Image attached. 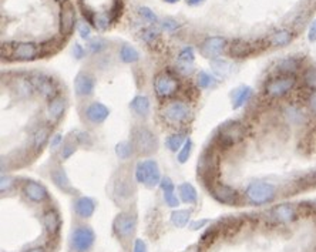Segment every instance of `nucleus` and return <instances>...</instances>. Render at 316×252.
I'll return each instance as SVG.
<instances>
[{
  "label": "nucleus",
  "mask_w": 316,
  "mask_h": 252,
  "mask_svg": "<svg viewBox=\"0 0 316 252\" xmlns=\"http://www.w3.org/2000/svg\"><path fill=\"white\" fill-rule=\"evenodd\" d=\"M131 144L140 155H150L157 151L158 141L155 134L146 126H135L131 130Z\"/></svg>",
  "instance_id": "f257e3e1"
},
{
  "label": "nucleus",
  "mask_w": 316,
  "mask_h": 252,
  "mask_svg": "<svg viewBox=\"0 0 316 252\" xmlns=\"http://www.w3.org/2000/svg\"><path fill=\"white\" fill-rule=\"evenodd\" d=\"M135 180L148 188H154L161 183V171L155 160H143L135 167Z\"/></svg>",
  "instance_id": "f03ea898"
},
{
  "label": "nucleus",
  "mask_w": 316,
  "mask_h": 252,
  "mask_svg": "<svg viewBox=\"0 0 316 252\" xmlns=\"http://www.w3.org/2000/svg\"><path fill=\"white\" fill-rule=\"evenodd\" d=\"M135 228H137V217L135 214L130 211L120 212L113 221V231L117 235L118 239H123V241L130 239L134 235Z\"/></svg>",
  "instance_id": "7ed1b4c3"
},
{
  "label": "nucleus",
  "mask_w": 316,
  "mask_h": 252,
  "mask_svg": "<svg viewBox=\"0 0 316 252\" xmlns=\"http://www.w3.org/2000/svg\"><path fill=\"white\" fill-rule=\"evenodd\" d=\"M218 168H219V161H218V155L212 151H205L201 157V160L198 161V177L208 184L211 187L212 184H215V177L218 174Z\"/></svg>",
  "instance_id": "20e7f679"
},
{
  "label": "nucleus",
  "mask_w": 316,
  "mask_h": 252,
  "mask_svg": "<svg viewBox=\"0 0 316 252\" xmlns=\"http://www.w3.org/2000/svg\"><path fill=\"white\" fill-rule=\"evenodd\" d=\"M275 194H276V189L269 183H252L251 185H248V188L245 191L248 201L255 205L271 202L275 198Z\"/></svg>",
  "instance_id": "39448f33"
},
{
  "label": "nucleus",
  "mask_w": 316,
  "mask_h": 252,
  "mask_svg": "<svg viewBox=\"0 0 316 252\" xmlns=\"http://www.w3.org/2000/svg\"><path fill=\"white\" fill-rule=\"evenodd\" d=\"M10 51L6 54L7 59L10 60H17V62H30L34 60L36 57L40 56V47L36 43L32 42H20L7 44Z\"/></svg>",
  "instance_id": "423d86ee"
},
{
  "label": "nucleus",
  "mask_w": 316,
  "mask_h": 252,
  "mask_svg": "<svg viewBox=\"0 0 316 252\" xmlns=\"http://www.w3.org/2000/svg\"><path fill=\"white\" fill-rule=\"evenodd\" d=\"M94 242H96V234L87 225L77 227L70 238V245L74 252H88L93 248Z\"/></svg>",
  "instance_id": "0eeeda50"
},
{
  "label": "nucleus",
  "mask_w": 316,
  "mask_h": 252,
  "mask_svg": "<svg viewBox=\"0 0 316 252\" xmlns=\"http://www.w3.org/2000/svg\"><path fill=\"white\" fill-rule=\"evenodd\" d=\"M244 138V127L236 121L224 123L218 128L216 141L221 147H231Z\"/></svg>",
  "instance_id": "6e6552de"
},
{
  "label": "nucleus",
  "mask_w": 316,
  "mask_h": 252,
  "mask_svg": "<svg viewBox=\"0 0 316 252\" xmlns=\"http://www.w3.org/2000/svg\"><path fill=\"white\" fill-rule=\"evenodd\" d=\"M296 84V79L294 74H283L279 76L276 79L269 80L268 83L265 84V93L269 97H283L285 94H288Z\"/></svg>",
  "instance_id": "1a4fd4ad"
},
{
  "label": "nucleus",
  "mask_w": 316,
  "mask_h": 252,
  "mask_svg": "<svg viewBox=\"0 0 316 252\" xmlns=\"http://www.w3.org/2000/svg\"><path fill=\"white\" fill-rule=\"evenodd\" d=\"M32 83L34 85L36 91L42 94V97L51 100L53 97L59 96V90H57V84L53 80V77L43 74V73H36L30 77Z\"/></svg>",
  "instance_id": "9d476101"
},
{
  "label": "nucleus",
  "mask_w": 316,
  "mask_h": 252,
  "mask_svg": "<svg viewBox=\"0 0 316 252\" xmlns=\"http://www.w3.org/2000/svg\"><path fill=\"white\" fill-rule=\"evenodd\" d=\"M154 88L158 97H171L177 93L178 90V80L169 74L168 71H163L160 74H157L155 80H154Z\"/></svg>",
  "instance_id": "9b49d317"
},
{
  "label": "nucleus",
  "mask_w": 316,
  "mask_h": 252,
  "mask_svg": "<svg viewBox=\"0 0 316 252\" xmlns=\"http://www.w3.org/2000/svg\"><path fill=\"white\" fill-rule=\"evenodd\" d=\"M191 110L188 105L183 101H172L166 105L163 116L171 124H181L190 118Z\"/></svg>",
  "instance_id": "f8f14e48"
},
{
  "label": "nucleus",
  "mask_w": 316,
  "mask_h": 252,
  "mask_svg": "<svg viewBox=\"0 0 316 252\" xmlns=\"http://www.w3.org/2000/svg\"><path fill=\"white\" fill-rule=\"evenodd\" d=\"M210 189V194L212 195V198L215 201H218L219 204H224V205H235L238 201H239V194L236 189H233L230 185H225V184H212L211 187H208Z\"/></svg>",
  "instance_id": "ddd939ff"
},
{
  "label": "nucleus",
  "mask_w": 316,
  "mask_h": 252,
  "mask_svg": "<svg viewBox=\"0 0 316 252\" xmlns=\"http://www.w3.org/2000/svg\"><path fill=\"white\" fill-rule=\"evenodd\" d=\"M77 21H76V10L74 6L68 1H66L62 6L60 10V16H59V29H60V34L62 36H70L76 27Z\"/></svg>",
  "instance_id": "4468645a"
},
{
  "label": "nucleus",
  "mask_w": 316,
  "mask_h": 252,
  "mask_svg": "<svg viewBox=\"0 0 316 252\" xmlns=\"http://www.w3.org/2000/svg\"><path fill=\"white\" fill-rule=\"evenodd\" d=\"M23 194L24 197L32 201V202H36V204H42L44 201L49 200V191L47 188L37 183V181H33V180H27L23 185Z\"/></svg>",
  "instance_id": "2eb2a0df"
},
{
  "label": "nucleus",
  "mask_w": 316,
  "mask_h": 252,
  "mask_svg": "<svg viewBox=\"0 0 316 252\" xmlns=\"http://www.w3.org/2000/svg\"><path fill=\"white\" fill-rule=\"evenodd\" d=\"M227 46V40L224 37H219V36H212L205 39L204 42L201 43V54L207 59H218V56L224 51Z\"/></svg>",
  "instance_id": "dca6fc26"
},
{
  "label": "nucleus",
  "mask_w": 316,
  "mask_h": 252,
  "mask_svg": "<svg viewBox=\"0 0 316 252\" xmlns=\"http://www.w3.org/2000/svg\"><path fill=\"white\" fill-rule=\"evenodd\" d=\"M96 80L91 74L80 71L74 79V91L79 97H90L94 94Z\"/></svg>",
  "instance_id": "f3484780"
},
{
  "label": "nucleus",
  "mask_w": 316,
  "mask_h": 252,
  "mask_svg": "<svg viewBox=\"0 0 316 252\" xmlns=\"http://www.w3.org/2000/svg\"><path fill=\"white\" fill-rule=\"evenodd\" d=\"M84 114L88 123H91L94 126H99V124H103L105 120L108 118L110 110L103 103L94 101V103H90L85 107Z\"/></svg>",
  "instance_id": "a211bd4d"
},
{
  "label": "nucleus",
  "mask_w": 316,
  "mask_h": 252,
  "mask_svg": "<svg viewBox=\"0 0 316 252\" xmlns=\"http://www.w3.org/2000/svg\"><path fill=\"white\" fill-rule=\"evenodd\" d=\"M50 178H51L53 184L59 189H62L63 192H67V194L74 192V188L70 183V178L62 166H54L50 169Z\"/></svg>",
  "instance_id": "6ab92c4d"
},
{
  "label": "nucleus",
  "mask_w": 316,
  "mask_h": 252,
  "mask_svg": "<svg viewBox=\"0 0 316 252\" xmlns=\"http://www.w3.org/2000/svg\"><path fill=\"white\" fill-rule=\"evenodd\" d=\"M66 99H64L63 96H56V97H53L51 100H49V104H47V110H46V113H47V118L51 121V123H56V121H59L62 117L64 116V111H66Z\"/></svg>",
  "instance_id": "aec40b11"
},
{
  "label": "nucleus",
  "mask_w": 316,
  "mask_h": 252,
  "mask_svg": "<svg viewBox=\"0 0 316 252\" xmlns=\"http://www.w3.org/2000/svg\"><path fill=\"white\" fill-rule=\"evenodd\" d=\"M43 225H44V230L46 232L50 235V236H56L60 228H62V218H60V214L56 210H49L44 212L43 215Z\"/></svg>",
  "instance_id": "412c9836"
},
{
  "label": "nucleus",
  "mask_w": 316,
  "mask_h": 252,
  "mask_svg": "<svg viewBox=\"0 0 316 252\" xmlns=\"http://www.w3.org/2000/svg\"><path fill=\"white\" fill-rule=\"evenodd\" d=\"M96 201L90 197H79L74 202V211L80 218H90L96 211Z\"/></svg>",
  "instance_id": "4be33fe9"
},
{
  "label": "nucleus",
  "mask_w": 316,
  "mask_h": 252,
  "mask_svg": "<svg viewBox=\"0 0 316 252\" xmlns=\"http://www.w3.org/2000/svg\"><path fill=\"white\" fill-rule=\"evenodd\" d=\"M160 187L163 189V195H164V200L167 202V205L171 208H177L180 205V201L175 195V187L172 184V181L169 180L168 177H164L160 183Z\"/></svg>",
  "instance_id": "5701e85b"
},
{
  "label": "nucleus",
  "mask_w": 316,
  "mask_h": 252,
  "mask_svg": "<svg viewBox=\"0 0 316 252\" xmlns=\"http://www.w3.org/2000/svg\"><path fill=\"white\" fill-rule=\"evenodd\" d=\"M12 88L16 94H19L20 97H30L33 94V91H36L34 85L32 83L30 79H24V77H17L12 82Z\"/></svg>",
  "instance_id": "b1692460"
},
{
  "label": "nucleus",
  "mask_w": 316,
  "mask_h": 252,
  "mask_svg": "<svg viewBox=\"0 0 316 252\" xmlns=\"http://www.w3.org/2000/svg\"><path fill=\"white\" fill-rule=\"evenodd\" d=\"M130 108L140 117H147L150 114V108H151V103H150V99L147 96H135L131 103H130Z\"/></svg>",
  "instance_id": "393cba45"
},
{
  "label": "nucleus",
  "mask_w": 316,
  "mask_h": 252,
  "mask_svg": "<svg viewBox=\"0 0 316 252\" xmlns=\"http://www.w3.org/2000/svg\"><path fill=\"white\" fill-rule=\"evenodd\" d=\"M271 214H272L275 221H278V222H289V221L295 219V210L289 204H281V205L275 207Z\"/></svg>",
  "instance_id": "a878e982"
},
{
  "label": "nucleus",
  "mask_w": 316,
  "mask_h": 252,
  "mask_svg": "<svg viewBox=\"0 0 316 252\" xmlns=\"http://www.w3.org/2000/svg\"><path fill=\"white\" fill-rule=\"evenodd\" d=\"M178 194L181 197V200L185 202V204H190V205H194L197 204L198 201V192L195 187L190 184V183H183L180 187H178Z\"/></svg>",
  "instance_id": "bb28decb"
},
{
  "label": "nucleus",
  "mask_w": 316,
  "mask_h": 252,
  "mask_svg": "<svg viewBox=\"0 0 316 252\" xmlns=\"http://www.w3.org/2000/svg\"><path fill=\"white\" fill-rule=\"evenodd\" d=\"M252 53V46L249 43L241 42V40H236L231 44L230 47V56L231 57H236V59H242V57H247Z\"/></svg>",
  "instance_id": "cd10ccee"
},
{
  "label": "nucleus",
  "mask_w": 316,
  "mask_h": 252,
  "mask_svg": "<svg viewBox=\"0 0 316 252\" xmlns=\"http://www.w3.org/2000/svg\"><path fill=\"white\" fill-rule=\"evenodd\" d=\"M49 137H50V130L47 127H40L34 131L33 137H32V141H33V148L34 151H42L43 147L47 144L49 141Z\"/></svg>",
  "instance_id": "c85d7f7f"
},
{
  "label": "nucleus",
  "mask_w": 316,
  "mask_h": 252,
  "mask_svg": "<svg viewBox=\"0 0 316 252\" xmlns=\"http://www.w3.org/2000/svg\"><path fill=\"white\" fill-rule=\"evenodd\" d=\"M252 96V88L248 87V85H244L241 88H238L233 94V103H232V108L233 110H238L241 108L242 105L245 104Z\"/></svg>",
  "instance_id": "c756f323"
},
{
  "label": "nucleus",
  "mask_w": 316,
  "mask_h": 252,
  "mask_svg": "<svg viewBox=\"0 0 316 252\" xmlns=\"http://www.w3.org/2000/svg\"><path fill=\"white\" fill-rule=\"evenodd\" d=\"M120 59L121 62L126 64L135 63L140 60V53L135 47L130 46V44H124L121 49H120Z\"/></svg>",
  "instance_id": "7c9ffc66"
},
{
  "label": "nucleus",
  "mask_w": 316,
  "mask_h": 252,
  "mask_svg": "<svg viewBox=\"0 0 316 252\" xmlns=\"http://www.w3.org/2000/svg\"><path fill=\"white\" fill-rule=\"evenodd\" d=\"M191 218V211L188 210H177L171 214V222L177 228H184L187 227L188 221Z\"/></svg>",
  "instance_id": "2f4dec72"
},
{
  "label": "nucleus",
  "mask_w": 316,
  "mask_h": 252,
  "mask_svg": "<svg viewBox=\"0 0 316 252\" xmlns=\"http://www.w3.org/2000/svg\"><path fill=\"white\" fill-rule=\"evenodd\" d=\"M185 141H187L185 134H184V133H177V134H171L169 137H167L166 146H167V148H168L169 151L177 152V151L181 150V147L184 146Z\"/></svg>",
  "instance_id": "473e14b6"
},
{
  "label": "nucleus",
  "mask_w": 316,
  "mask_h": 252,
  "mask_svg": "<svg viewBox=\"0 0 316 252\" xmlns=\"http://www.w3.org/2000/svg\"><path fill=\"white\" fill-rule=\"evenodd\" d=\"M291 40H292V33L288 32V30L275 32L274 34L271 36V44H272V46H276V47L286 46L288 43H291Z\"/></svg>",
  "instance_id": "72a5a7b5"
},
{
  "label": "nucleus",
  "mask_w": 316,
  "mask_h": 252,
  "mask_svg": "<svg viewBox=\"0 0 316 252\" xmlns=\"http://www.w3.org/2000/svg\"><path fill=\"white\" fill-rule=\"evenodd\" d=\"M194 59H195V53H194V49L192 47H185V49H183L181 51H180V54H178V63L181 66V68L184 67H190L191 68V64L194 62Z\"/></svg>",
  "instance_id": "f704fd0d"
},
{
  "label": "nucleus",
  "mask_w": 316,
  "mask_h": 252,
  "mask_svg": "<svg viewBox=\"0 0 316 252\" xmlns=\"http://www.w3.org/2000/svg\"><path fill=\"white\" fill-rule=\"evenodd\" d=\"M134 147L131 144V141H121L116 146V155L120 160H128L133 155Z\"/></svg>",
  "instance_id": "c9c22d12"
},
{
  "label": "nucleus",
  "mask_w": 316,
  "mask_h": 252,
  "mask_svg": "<svg viewBox=\"0 0 316 252\" xmlns=\"http://www.w3.org/2000/svg\"><path fill=\"white\" fill-rule=\"evenodd\" d=\"M114 192L116 195H118L121 200H126L131 195V185H130V181L128 180H118L116 184H114Z\"/></svg>",
  "instance_id": "e433bc0d"
},
{
  "label": "nucleus",
  "mask_w": 316,
  "mask_h": 252,
  "mask_svg": "<svg viewBox=\"0 0 316 252\" xmlns=\"http://www.w3.org/2000/svg\"><path fill=\"white\" fill-rule=\"evenodd\" d=\"M211 64H212L214 73H215V74H218V76H221V77L227 76V74L231 71V64L228 63V62H225V60L214 59V60L211 62Z\"/></svg>",
  "instance_id": "4c0bfd02"
},
{
  "label": "nucleus",
  "mask_w": 316,
  "mask_h": 252,
  "mask_svg": "<svg viewBox=\"0 0 316 252\" xmlns=\"http://www.w3.org/2000/svg\"><path fill=\"white\" fill-rule=\"evenodd\" d=\"M197 83L201 88H211V87H215L216 85V80L214 76H211L210 73L207 71H200L198 76H197Z\"/></svg>",
  "instance_id": "58836bf2"
},
{
  "label": "nucleus",
  "mask_w": 316,
  "mask_h": 252,
  "mask_svg": "<svg viewBox=\"0 0 316 252\" xmlns=\"http://www.w3.org/2000/svg\"><path fill=\"white\" fill-rule=\"evenodd\" d=\"M191 152H192V141H191L190 138H187V141L184 143V146L178 151V157H177L178 163L180 164H185L188 161V158L191 157Z\"/></svg>",
  "instance_id": "ea45409f"
},
{
  "label": "nucleus",
  "mask_w": 316,
  "mask_h": 252,
  "mask_svg": "<svg viewBox=\"0 0 316 252\" xmlns=\"http://www.w3.org/2000/svg\"><path fill=\"white\" fill-rule=\"evenodd\" d=\"M77 146H79V143H77L76 140H68V141H66L63 144V148H62V158H63V160L70 158V157L76 152Z\"/></svg>",
  "instance_id": "a19ab883"
},
{
  "label": "nucleus",
  "mask_w": 316,
  "mask_h": 252,
  "mask_svg": "<svg viewBox=\"0 0 316 252\" xmlns=\"http://www.w3.org/2000/svg\"><path fill=\"white\" fill-rule=\"evenodd\" d=\"M216 236H218L216 227L208 228L207 231L202 234V236H201V245H202V247H210L211 244L216 239Z\"/></svg>",
  "instance_id": "79ce46f5"
},
{
  "label": "nucleus",
  "mask_w": 316,
  "mask_h": 252,
  "mask_svg": "<svg viewBox=\"0 0 316 252\" xmlns=\"http://www.w3.org/2000/svg\"><path fill=\"white\" fill-rule=\"evenodd\" d=\"M278 68L283 74H291L292 71H295L296 68H298V62H296L295 59H286V60H283V62L279 63Z\"/></svg>",
  "instance_id": "37998d69"
},
{
  "label": "nucleus",
  "mask_w": 316,
  "mask_h": 252,
  "mask_svg": "<svg viewBox=\"0 0 316 252\" xmlns=\"http://www.w3.org/2000/svg\"><path fill=\"white\" fill-rule=\"evenodd\" d=\"M77 32L80 34L82 39H90V34H91V27L87 21L82 20L77 23Z\"/></svg>",
  "instance_id": "c03bdc74"
},
{
  "label": "nucleus",
  "mask_w": 316,
  "mask_h": 252,
  "mask_svg": "<svg viewBox=\"0 0 316 252\" xmlns=\"http://www.w3.org/2000/svg\"><path fill=\"white\" fill-rule=\"evenodd\" d=\"M105 47H107V43L103 39H94V40L88 43V49H90L91 53H100V51L104 50Z\"/></svg>",
  "instance_id": "a18cd8bd"
},
{
  "label": "nucleus",
  "mask_w": 316,
  "mask_h": 252,
  "mask_svg": "<svg viewBox=\"0 0 316 252\" xmlns=\"http://www.w3.org/2000/svg\"><path fill=\"white\" fill-rule=\"evenodd\" d=\"M94 21H96V27L100 30H105L110 24V17L105 13H100L97 16H94Z\"/></svg>",
  "instance_id": "49530a36"
},
{
  "label": "nucleus",
  "mask_w": 316,
  "mask_h": 252,
  "mask_svg": "<svg viewBox=\"0 0 316 252\" xmlns=\"http://www.w3.org/2000/svg\"><path fill=\"white\" fill-rule=\"evenodd\" d=\"M15 185V180L9 175H1V180H0V191L1 194L4 192H9L10 188Z\"/></svg>",
  "instance_id": "de8ad7c7"
},
{
  "label": "nucleus",
  "mask_w": 316,
  "mask_h": 252,
  "mask_svg": "<svg viewBox=\"0 0 316 252\" xmlns=\"http://www.w3.org/2000/svg\"><path fill=\"white\" fill-rule=\"evenodd\" d=\"M138 12H140V15L146 19L150 23H157V16H155V13L151 10V9H148V7H140L138 9Z\"/></svg>",
  "instance_id": "09e8293b"
},
{
  "label": "nucleus",
  "mask_w": 316,
  "mask_h": 252,
  "mask_svg": "<svg viewBox=\"0 0 316 252\" xmlns=\"http://www.w3.org/2000/svg\"><path fill=\"white\" fill-rule=\"evenodd\" d=\"M80 146H91V138H90V134L85 133V131H79L77 133V137L74 138Z\"/></svg>",
  "instance_id": "8fccbe9b"
},
{
  "label": "nucleus",
  "mask_w": 316,
  "mask_h": 252,
  "mask_svg": "<svg viewBox=\"0 0 316 252\" xmlns=\"http://www.w3.org/2000/svg\"><path fill=\"white\" fill-rule=\"evenodd\" d=\"M158 37V32H155L154 29H146L144 32H143V39H144V42L147 43H152L155 39Z\"/></svg>",
  "instance_id": "3c124183"
},
{
  "label": "nucleus",
  "mask_w": 316,
  "mask_h": 252,
  "mask_svg": "<svg viewBox=\"0 0 316 252\" xmlns=\"http://www.w3.org/2000/svg\"><path fill=\"white\" fill-rule=\"evenodd\" d=\"M163 27L167 32H174V30H177L180 27V24L175 20H172V19H166V20L163 21Z\"/></svg>",
  "instance_id": "603ef678"
},
{
  "label": "nucleus",
  "mask_w": 316,
  "mask_h": 252,
  "mask_svg": "<svg viewBox=\"0 0 316 252\" xmlns=\"http://www.w3.org/2000/svg\"><path fill=\"white\" fill-rule=\"evenodd\" d=\"M133 252H148L146 242L143 239L137 238L135 242H134V247H133Z\"/></svg>",
  "instance_id": "864d4df0"
},
{
  "label": "nucleus",
  "mask_w": 316,
  "mask_h": 252,
  "mask_svg": "<svg viewBox=\"0 0 316 252\" xmlns=\"http://www.w3.org/2000/svg\"><path fill=\"white\" fill-rule=\"evenodd\" d=\"M60 144H63V135H62V134H54V135L51 137L50 147L53 148V150H56V148L60 147Z\"/></svg>",
  "instance_id": "5fc2aeb1"
},
{
  "label": "nucleus",
  "mask_w": 316,
  "mask_h": 252,
  "mask_svg": "<svg viewBox=\"0 0 316 252\" xmlns=\"http://www.w3.org/2000/svg\"><path fill=\"white\" fill-rule=\"evenodd\" d=\"M73 54H74L76 59H83L85 54V50L83 49V46H80L79 43H76L74 47H73Z\"/></svg>",
  "instance_id": "6e6d98bb"
},
{
  "label": "nucleus",
  "mask_w": 316,
  "mask_h": 252,
  "mask_svg": "<svg viewBox=\"0 0 316 252\" xmlns=\"http://www.w3.org/2000/svg\"><path fill=\"white\" fill-rule=\"evenodd\" d=\"M308 39L309 42H316V19L309 26V32H308Z\"/></svg>",
  "instance_id": "4d7b16f0"
},
{
  "label": "nucleus",
  "mask_w": 316,
  "mask_h": 252,
  "mask_svg": "<svg viewBox=\"0 0 316 252\" xmlns=\"http://www.w3.org/2000/svg\"><path fill=\"white\" fill-rule=\"evenodd\" d=\"M207 222H208L207 219L195 221V222H192V224H191V230H192V231H195V230H200V228H201V227H204V225H205Z\"/></svg>",
  "instance_id": "13d9d810"
},
{
  "label": "nucleus",
  "mask_w": 316,
  "mask_h": 252,
  "mask_svg": "<svg viewBox=\"0 0 316 252\" xmlns=\"http://www.w3.org/2000/svg\"><path fill=\"white\" fill-rule=\"evenodd\" d=\"M187 3H188L190 6H198V4L204 3V0H187Z\"/></svg>",
  "instance_id": "bf43d9fd"
},
{
  "label": "nucleus",
  "mask_w": 316,
  "mask_h": 252,
  "mask_svg": "<svg viewBox=\"0 0 316 252\" xmlns=\"http://www.w3.org/2000/svg\"><path fill=\"white\" fill-rule=\"evenodd\" d=\"M311 107H312L314 111H316V93L312 96V99H311Z\"/></svg>",
  "instance_id": "052dcab7"
},
{
  "label": "nucleus",
  "mask_w": 316,
  "mask_h": 252,
  "mask_svg": "<svg viewBox=\"0 0 316 252\" xmlns=\"http://www.w3.org/2000/svg\"><path fill=\"white\" fill-rule=\"evenodd\" d=\"M24 252H46L43 248H40V247H36V248H32V250H27V251Z\"/></svg>",
  "instance_id": "680f3d73"
},
{
  "label": "nucleus",
  "mask_w": 316,
  "mask_h": 252,
  "mask_svg": "<svg viewBox=\"0 0 316 252\" xmlns=\"http://www.w3.org/2000/svg\"><path fill=\"white\" fill-rule=\"evenodd\" d=\"M164 1H166V3H171V4H172V3H177V1H180V0H164Z\"/></svg>",
  "instance_id": "e2e57ef3"
},
{
  "label": "nucleus",
  "mask_w": 316,
  "mask_h": 252,
  "mask_svg": "<svg viewBox=\"0 0 316 252\" xmlns=\"http://www.w3.org/2000/svg\"><path fill=\"white\" fill-rule=\"evenodd\" d=\"M56 1H62V3H66L67 0H56Z\"/></svg>",
  "instance_id": "0e129e2a"
}]
</instances>
